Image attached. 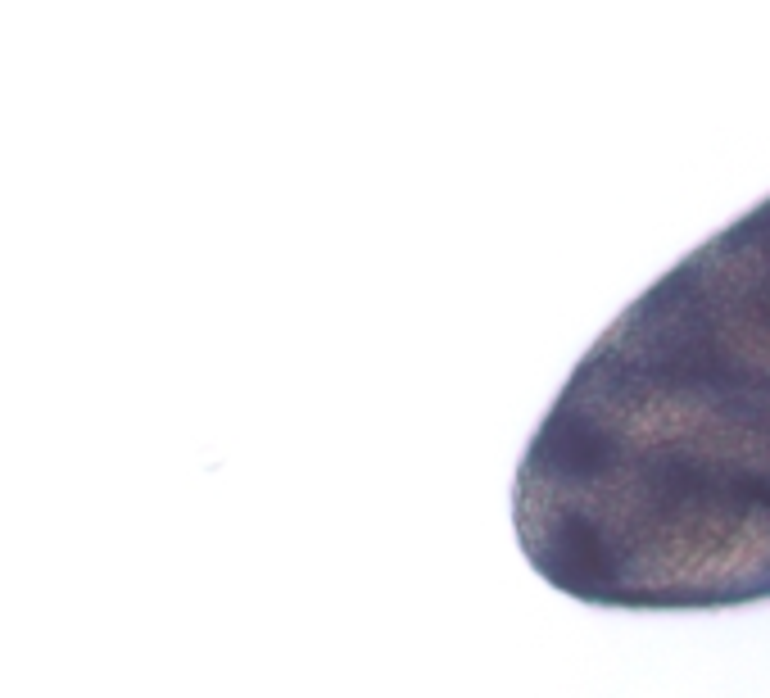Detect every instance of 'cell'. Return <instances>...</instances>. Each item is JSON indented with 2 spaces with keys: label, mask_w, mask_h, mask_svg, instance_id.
I'll list each match as a JSON object with an SVG mask.
<instances>
[{
  "label": "cell",
  "mask_w": 770,
  "mask_h": 698,
  "mask_svg": "<svg viewBox=\"0 0 770 698\" xmlns=\"http://www.w3.org/2000/svg\"><path fill=\"white\" fill-rule=\"evenodd\" d=\"M558 417L644 549L725 603L770 599V200L598 336Z\"/></svg>",
  "instance_id": "obj_1"
}]
</instances>
